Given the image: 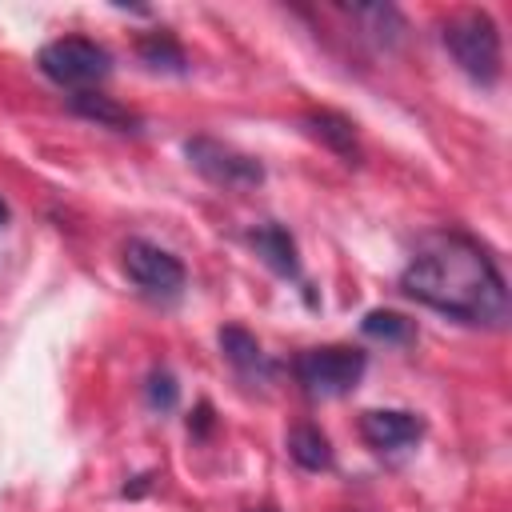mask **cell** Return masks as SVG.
<instances>
[{
    "label": "cell",
    "instance_id": "4fadbf2b",
    "mask_svg": "<svg viewBox=\"0 0 512 512\" xmlns=\"http://www.w3.org/2000/svg\"><path fill=\"white\" fill-rule=\"evenodd\" d=\"M220 348H224V356H228L240 372H256V368H264V352H260V344H256V336H248L244 328H224V332H220Z\"/></svg>",
    "mask_w": 512,
    "mask_h": 512
},
{
    "label": "cell",
    "instance_id": "8992f818",
    "mask_svg": "<svg viewBox=\"0 0 512 512\" xmlns=\"http://www.w3.org/2000/svg\"><path fill=\"white\" fill-rule=\"evenodd\" d=\"M124 272L144 292H152V296H176L184 288V264L172 252H164V248H156L148 240H128V248H124Z\"/></svg>",
    "mask_w": 512,
    "mask_h": 512
},
{
    "label": "cell",
    "instance_id": "ba28073f",
    "mask_svg": "<svg viewBox=\"0 0 512 512\" xmlns=\"http://www.w3.org/2000/svg\"><path fill=\"white\" fill-rule=\"evenodd\" d=\"M252 248L264 256V264H268L272 272H280V276H296V272H300V264H296V244H292V236H288L280 224H260V228L252 232Z\"/></svg>",
    "mask_w": 512,
    "mask_h": 512
},
{
    "label": "cell",
    "instance_id": "6da1fadb",
    "mask_svg": "<svg viewBox=\"0 0 512 512\" xmlns=\"http://www.w3.org/2000/svg\"><path fill=\"white\" fill-rule=\"evenodd\" d=\"M400 288L464 324H488L500 328L508 320V288L496 272L492 256L460 236V232H436L420 244L412 264L400 276Z\"/></svg>",
    "mask_w": 512,
    "mask_h": 512
},
{
    "label": "cell",
    "instance_id": "2e32d148",
    "mask_svg": "<svg viewBox=\"0 0 512 512\" xmlns=\"http://www.w3.org/2000/svg\"><path fill=\"white\" fill-rule=\"evenodd\" d=\"M4 220H8V204L0 200V224H4Z\"/></svg>",
    "mask_w": 512,
    "mask_h": 512
},
{
    "label": "cell",
    "instance_id": "277c9868",
    "mask_svg": "<svg viewBox=\"0 0 512 512\" xmlns=\"http://www.w3.org/2000/svg\"><path fill=\"white\" fill-rule=\"evenodd\" d=\"M364 376V352L360 348H344V344H328V348H308L296 356V380L304 384L308 396H344L360 384Z\"/></svg>",
    "mask_w": 512,
    "mask_h": 512
},
{
    "label": "cell",
    "instance_id": "9c48e42d",
    "mask_svg": "<svg viewBox=\"0 0 512 512\" xmlns=\"http://www.w3.org/2000/svg\"><path fill=\"white\" fill-rule=\"evenodd\" d=\"M308 132L316 136V140H324L336 156H344L348 164H356L360 160V148H356V132H352V124L344 120V116H332V112H316V116H308Z\"/></svg>",
    "mask_w": 512,
    "mask_h": 512
},
{
    "label": "cell",
    "instance_id": "9a60e30c",
    "mask_svg": "<svg viewBox=\"0 0 512 512\" xmlns=\"http://www.w3.org/2000/svg\"><path fill=\"white\" fill-rule=\"evenodd\" d=\"M148 396H152L156 408H172V400H176V384H172V376H168V372H156Z\"/></svg>",
    "mask_w": 512,
    "mask_h": 512
},
{
    "label": "cell",
    "instance_id": "8fae6325",
    "mask_svg": "<svg viewBox=\"0 0 512 512\" xmlns=\"http://www.w3.org/2000/svg\"><path fill=\"white\" fill-rule=\"evenodd\" d=\"M288 452H292V460L300 464V468H308V472H320V468H328L332 464V448H328V440L316 432V428H296L292 436H288Z\"/></svg>",
    "mask_w": 512,
    "mask_h": 512
},
{
    "label": "cell",
    "instance_id": "52a82bcc",
    "mask_svg": "<svg viewBox=\"0 0 512 512\" xmlns=\"http://www.w3.org/2000/svg\"><path fill=\"white\" fill-rule=\"evenodd\" d=\"M420 432H424V424L412 412H400V408H372V412L360 416V436L380 452L404 448V444L420 440Z\"/></svg>",
    "mask_w": 512,
    "mask_h": 512
},
{
    "label": "cell",
    "instance_id": "7c38bea8",
    "mask_svg": "<svg viewBox=\"0 0 512 512\" xmlns=\"http://www.w3.org/2000/svg\"><path fill=\"white\" fill-rule=\"evenodd\" d=\"M360 328H364V336L384 340V344H408V340H412V320L400 316V312H388V308L368 312Z\"/></svg>",
    "mask_w": 512,
    "mask_h": 512
},
{
    "label": "cell",
    "instance_id": "5bb4252c",
    "mask_svg": "<svg viewBox=\"0 0 512 512\" xmlns=\"http://www.w3.org/2000/svg\"><path fill=\"white\" fill-rule=\"evenodd\" d=\"M140 56L152 64V68H184V56H180V48L168 40V36H152V40H144L140 44Z\"/></svg>",
    "mask_w": 512,
    "mask_h": 512
},
{
    "label": "cell",
    "instance_id": "e0dca14e",
    "mask_svg": "<svg viewBox=\"0 0 512 512\" xmlns=\"http://www.w3.org/2000/svg\"><path fill=\"white\" fill-rule=\"evenodd\" d=\"M260 512H272V508H260Z\"/></svg>",
    "mask_w": 512,
    "mask_h": 512
},
{
    "label": "cell",
    "instance_id": "3957f363",
    "mask_svg": "<svg viewBox=\"0 0 512 512\" xmlns=\"http://www.w3.org/2000/svg\"><path fill=\"white\" fill-rule=\"evenodd\" d=\"M40 72L60 88L88 92L92 84H100L112 72V56H108V48H100L88 36H60L40 48Z\"/></svg>",
    "mask_w": 512,
    "mask_h": 512
},
{
    "label": "cell",
    "instance_id": "30bf717a",
    "mask_svg": "<svg viewBox=\"0 0 512 512\" xmlns=\"http://www.w3.org/2000/svg\"><path fill=\"white\" fill-rule=\"evenodd\" d=\"M72 108H76L80 116H88V120H96V124H108V128H120V132H128V128L140 124L128 108H120L112 96H100V92H76V96H72Z\"/></svg>",
    "mask_w": 512,
    "mask_h": 512
},
{
    "label": "cell",
    "instance_id": "7a4b0ae2",
    "mask_svg": "<svg viewBox=\"0 0 512 512\" xmlns=\"http://www.w3.org/2000/svg\"><path fill=\"white\" fill-rule=\"evenodd\" d=\"M444 48L456 56V64L472 80H480V84L500 80V32H496L488 12L452 16L448 28H444Z\"/></svg>",
    "mask_w": 512,
    "mask_h": 512
},
{
    "label": "cell",
    "instance_id": "5b68a950",
    "mask_svg": "<svg viewBox=\"0 0 512 512\" xmlns=\"http://www.w3.org/2000/svg\"><path fill=\"white\" fill-rule=\"evenodd\" d=\"M184 156L208 184L228 188V192H244V188H256L264 180V168L252 156H244V152H236L212 136H192L184 144Z\"/></svg>",
    "mask_w": 512,
    "mask_h": 512
}]
</instances>
